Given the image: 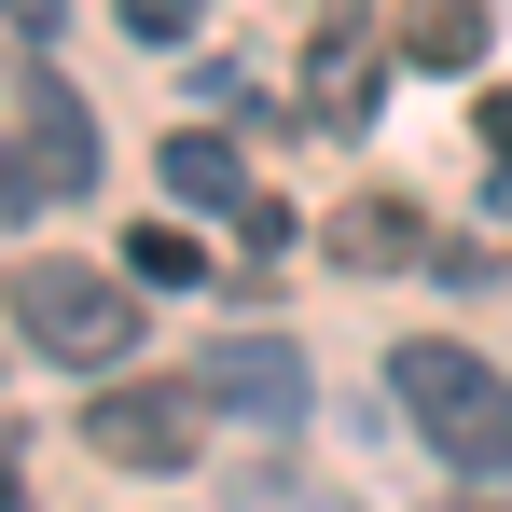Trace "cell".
<instances>
[{
  "instance_id": "obj_13",
  "label": "cell",
  "mask_w": 512,
  "mask_h": 512,
  "mask_svg": "<svg viewBox=\"0 0 512 512\" xmlns=\"http://www.w3.org/2000/svg\"><path fill=\"white\" fill-rule=\"evenodd\" d=\"M28 194H42V180H28V153H14V139H0V222H14V208H28Z\"/></svg>"
},
{
  "instance_id": "obj_7",
  "label": "cell",
  "mask_w": 512,
  "mask_h": 512,
  "mask_svg": "<svg viewBox=\"0 0 512 512\" xmlns=\"http://www.w3.org/2000/svg\"><path fill=\"white\" fill-rule=\"evenodd\" d=\"M167 194H180V208H222V222H250V208H263L250 167H236V139H208V125H180V139H167Z\"/></svg>"
},
{
  "instance_id": "obj_3",
  "label": "cell",
  "mask_w": 512,
  "mask_h": 512,
  "mask_svg": "<svg viewBox=\"0 0 512 512\" xmlns=\"http://www.w3.org/2000/svg\"><path fill=\"white\" fill-rule=\"evenodd\" d=\"M194 416H208L194 374H125V388L84 402V443L111 457V471H194Z\"/></svg>"
},
{
  "instance_id": "obj_12",
  "label": "cell",
  "mask_w": 512,
  "mask_h": 512,
  "mask_svg": "<svg viewBox=\"0 0 512 512\" xmlns=\"http://www.w3.org/2000/svg\"><path fill=\"white\" fill-rule=\"evenodd\" d=\"M0 14H14V42H56L70 28V0H0Z\"/></svg>"
},
{
  "instance_id": "obj_11",
  "label": "cell",
  "mask_w": 512,
  "mask_h": 512,
  "mask_svg": "<svg viewBox=\"0 0 512 512\" xmlns=\"http://www.w3.org/2000/svg\"><path fill=\"white\" fill-rule=\"evenodd\" d=\"M180 28H194V0H125V42H153V56H167Z\"/></svg>"
},
{
  "instance_id": "obj_15",
  "label": "cell",
  "mask_w": 512,
  "mask_h": 512,
  "mask_svg": "<svg viewBox=\"0 0 512 512\" xmlns=\"http://www.w3.org/2000/svg\"><path fill=\"white\" fill-rule=\"evenodd\" d=\"M0 512H28V485H14V429H0Z\"/></svg>"
},
{
  "instance_id": "obj_10",
  "label": "cell",
  "mask_w": 512,
  "mask_h": 512,
  "mask_svg": "<svg viewBox=\"0 0 512 512\" xmlns=\"http://www.w3.org/2000/svg\"><path fill=\"white\" fill-rule=\"evenodd\" d=\"M125 277H139V291H194V277H208V250H194L180 222H139V236H125Z\"/></svg>"
},
{
  "instance_id": "obj_8",
  "label": "cell",
  "mask_w": 512,
  "mask_h": 512,
  "mask_svg": "<svg viewBox=\"0 0 512 512\" xmlns=\"http://www.w3.org/2000/svg\"><path fill=\"white\" fill-rule=\"evenodd\" d=\"M319 111L360 125L374 111V42H360V0H319Z\"/></svg>"
},
{
  "instance_id": "obj_5",
  "label": "cell",
  "mask_w": 512,
  "mask_h": 512,
  "mask_svg": "<svg viewBox=\"0 0 512 512\" xmlns=\"http://www.w3.org/2000/svg\"><path fill=\"white\" fill-rule=\"evenodd\" d=\"M14 153H28L42 194H84V180H97V125H84V97L56 84L42 56H28V139H14Z\"/></svg>"
},
{
  "instance_id": "obj_2",
  "label": "cell",
  "mask_w": 512,
  "mask_h": 512,
  "mask_svg": "<svg viewBox=\"0 0 512 512\" xmlns=\"http://www.w3.org/2000/svg\"><path fill=\"white\" fill-rule=\"evenodd\" d=\"M14 319H28V346L42 360H70V374H111L125 346H139V291L125 277H97V263H14Z\"/></svg>"
},
{
  "instance_id": "obj_14",
  "label": "cell",
  "mask_w": 512,
  "mask_h": 512,
  "mask_svg": "<svg viewBox=\"0 0 512 512\" xmlns=\"http://www.w3.org/2000/svg\"><path fill=\"white\" fill-rule=\"evenodd\" d=\"M485 153H512V84H499V97H485Z\"/></svg>"
},
{
  "instance_id": "obj_4",
  "label": "cell",
  "mask_w": 512,
  "mask_h": 512,
  "mask_svg": "<svg viewBox=\"0 0 512 512\" xmlns=\"http://www.w3.org/2000/svg\"><path fill=\"white\" fill-rule=\"evenodd\" d=\"M194 388H208V402H222L236 429H263V443H291V429H305V360H291L277 333L208 346V360H194Z\"/></svg>"
},
{
  "instance_id": "obj_6",
  "label": "cell",
  "mask_w": 512,
  "mask_h": 512,
  "mask_svg": "<svg viewBox=\"0 0 512 512\" xmlns=\"http://www.w3.org/2000/svg\"><path fill=\"white\" fill-rule=\"evenodd\" d=\"M319 263H346V277H402V263H416V208H402V194H346L333 222H319Z\"/></svg>"
},
{
  "instance_id": "obj_16",
  "label": "cell",
  "mask_w": 512,
  "mask_h": 512,
  "mask_svg": "<svg viewBox=\"0 0 512 512\" xmlns=\"http://www.w3.org/2000/svg\"><path fill=\"white\" fill-rule=\"evenodd\" d=\"M457 512H499V499H457Z\"/></svg>"
},
{
  "instance_id": "obj_1",
  "label": "cell",
  "mask_w": 512,
  "mask_h": 512,
  "mask_svg": "<svg viewBox=\"0 0 512 512\" xmlns=\"http://www.w3.org/2000/svg\"><path fill=\"white\" fill-rule=\"evenodd\" d=\"M388 388H402V416H416L471 485H499V471H512V388L471 360V346H402V360H388Z\"/></svg>"
},
{
  "instance_id": "obj_9",
  "label": "cell",
  "mask_w": 512,
  "mask_h": 512,
  "mask_svg": "<svg viewBox=\"0 0 512 512\" xmlns=\"http://www.w3.org/2000/svg\"><path fill=\"white\" fill-rule=\"evenodd\" d=\"M402 56L416 70H471L485 56V0H402Z\"/></svg>"
}]
</instances>
